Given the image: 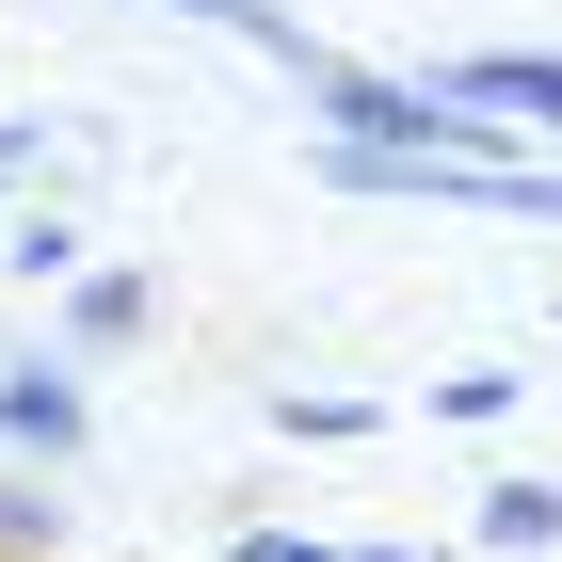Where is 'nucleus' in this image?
<instances>
[{
	"instance_id": "f03ea898",
	"label": "nucleus",
	"mask_w": 562,
	"mask_h": 562,
	"mask_svg": "<svg viewBox=\"0 0 562 562\" xmlns=\"http://www.w3.org/2000/svg\"><path fill=\"white\" fill-rule=\"evenodd\" d=\"M450 97H467V113H547V130H562V65H547V48H498V65H467Z\"/></svg>"
},
{
	"instance_id": "7ed1b4c3",
	"label": "nucleus",
	"mask_w": 562,
	"mask_h": 562,
	"mask_svg": "<svg viewBox=\"0 0 562 562\" xmlns=\"http://www.w3.org/2000/svg\"><path fill=\"white\" fill-rule=\"evenodd\" d=\"M0 434H33V450H81V386H48V370H33V386H0Z\"/></svg>"
},
{
	"instance_id": "20e7f679",
	"label": "nucleus",
	"mask_w": 562,
	"mask_h": 562,
	"mask_svg": "<svg viewBox=\"0 0 562 562\" xmlns=\"http://www.w3.org/2000/svg\"><path fill=\"white\" fill-rule=\"evenodd\" d=\"M482 530H498V547H547L562 498H547V482H498V498H482Z\"/></svg>"
},
{
	"instance_id": "39448f33",
	"label": "nucleus",
	"mask_w": 562,
	"mask_h": 562,
	"mask_svg": "<svg viewBox=\"0 0 562 562\" xmlns=\"http://www.w3.org/2000/svg\"><path fill=\"white\" fill-rule=\"evenodd\" d=\"M241 562H370V547H290V530H258Z\"/></svg>"
},
{
	"instance_id": "f257e3e1",
	"label": "nucleus",
	"mask_w": 562,
	"mask_h": 562,
	"mask_svg": "<svg viewBox=\"0 0 562 562\" xmlns=\"http://www.w3.org/2000/svg\"><path fill=\"white\" fill-rule=\"evenodd\" d=\"M177 16H225L241 48H273V65H290V81L322 97V113H338L353 145H434L450 113H467V97H418V81H370V65H338V48L305 33V16H273V0H177Z\"/></svg>"
}]
</instances>
